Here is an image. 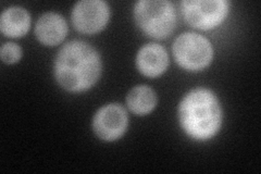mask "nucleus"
I'll return each instance as SVG.
<instances>
[{
  "instance_id": "f257e3e1",
  "label": "nucleus",
  "mask_w": 261,
  "mask_h": 174,
  "mask_svg": "<svg viewBox=\"0 0 261 174\" xmlns=\"http://www.w3.org/2000/svg\"><path fill=\"white\" fill-rule=\"evenodd\" d=\"M100 57L91 45L73 40L65 44L57 56L55 76L59 84L69 92H84L100 77Z\"/></svg>"
},
{
  "instance_id": "f03ea898",
  "label": "nucleus",
  "mask_w": 261,
  "mask_h": 174,
  "mask_svg": "<svg viewBox=\"0 0 261 174\" xmlns=\"http://www.w3.org/2000/svg\"><path fill=\"white\" fill-rule=\"evenodd\" d=\"M178 118L187 135L199 140L209 139L221 127V106L211 90L197 88L183 98L178 108Z\"/></svg>"
},
{
  "instance_id": "7ed1b4c3",
  "label": "nucleus",
  "mask_w": 261,
  "mask_h": 174,
  "mask_svg": "<svg viewBox=\"0 0 261 174\" xmlns=\"http://www.w3.org/2000/svg\"><path fill=\"white\" fill-rule=\"evenodd\" d=\"M135 20L147 35L154 38L169 36L175 28L173 5L166 0H142L134 9Z\"/></svg>"
},
{
  "instance_id": "20e7f679",
  "label": "nucleus",
  "mask_w": 261,
  "mask_h": 174,
  "mask_svg": "<svg viewBox=\"0 0 261 174\" xmlns=\"http://www.w3.org/2000/svg\"><path fill=\"white\" fill-rule=\"evenodd\" d=\"M173 54L181 67L186 70L198 71L211 62L214 49L206 37L196 33H184L175 39Z\"/></svg>"
},
{
  "instance_id": "39448f33",
  "label": "nucleus",
  "mask_w": 261,
  "mask_h": 174,
  "mask_svg": "<svg viewBox=\"0 0 261 174\" xmlns=\"http://www.w3.org/2000/svg\"><path fill=\"white\" fill-rule=\"evenodd\" d=\"M182 7L186 21L200 30L216 28L228 12L225 0H187L182 3Z\"/></svg>"
},
{
  "instance_id": "423d86ee",
  "label": "nucleus",
  "mask_w": 261,
  "mask_h": 174,
  "mask_svg": "<svg viewBox=\"0 0 261 174\" xmlns=\"http://www.w3.org/2000/svg\"><path fill=\"white\" fill-rule=\"evenodd\" d=\"M110 16L107 3L101 0H83L73 8L72 22L77 31L86 34L102 30Z\"/></svg>"
},
{
  "instance_id": "0eeeda50",
  "label": "nucleus",
  "mask_w": 261,
  "mask_h": 174,
  "mask_svg": "<svg viewBox=\"0 0 261 174\" xmlns=\"http://www.w3.org/2000/svg\"><path fill=\"white\" fill-rule=\"evenodd\" d=\"M93 127L98 137L105 140H116L126 131V111L117 104L105 106L96 113Z\"/></svg>"
},
{
  "instance_id": "6e6552de",
  "label": "nucleus",
  "mask_w": 261,
  "mask_h": 174,
  "mask_svg": "<svg viewBox=\"0 0 261 174\" xmlns=\"http://www.w3.org/2000/svg\"><path fill=\"white\" fill-rule=\"evenodd\" d=\"M137 68L146 77L156 78L166 71L169 59L166 49L158 44H148L138 52Z\"/></svg>"
},
{
  "instance_id": "1a4fd4ad",
  "label": "nucleus",
  "mask_w": 261,
  "mask_h": 174,
  "mask_svg": "<svg viewBox=\"0 0 261 174\" xmlns=\"http://www.w3.org/2000/svg\"><path fill=\"white\" fill-rule=\"evenodd\" d=\"M67 22L62 15L55 12H47L40 16L35 27L37 38L48 46L59 44L67 35Z\"/></svg>"
},
{
  "instance_id": "9d476101",
  "label": "nucleus",
  "mask_w": 261,
  "mask_h": 174,
  "mask_svg": "<svg viewBox=\"0 0 261 174\" xmlns=\"http://www.w3.org/2000/svg\"><path fill=\"white\" fill-rule=\"evenodd\" d=\"M30 26V14L21 7L8 8L0 18V30L5 35L10 37H21L25 35Z\"/></svg>"
},
{
  "instance_id": "9b49d317",
  "label": "nucleus",
  "mask_w": 261,
  "mask_h": 174,
  "mask_svg": "<svg viewBox=\"0 0 261 174\" xmlns=\"http://www.w3.org/2000/svg\"><path fill=\"white\" fill-rule=\"evenodd\" d=\"M126 102L130 111L144 115L151 112L153 108L156 107L157 95L150 87L140 85L130 90L127 95Z\"/></svg>"
},
{
  "instance_id": "f8f14e48",
  "label": "nucleus",
  "mask_w": 261,
  "mask_h": 174,
  "mask_svg": "<svg viewBox=\"0 0 261 174\" xmlns=\"http://www.w3.org/2000/svg\"><path fill=\"white\" fill-rule=\"evenodd\" d=\"M0 55H2V59L5 63H14L20 60L22 52L18 45L13 43H7L2 47Z\"/></svg>"
}]
</instances>
